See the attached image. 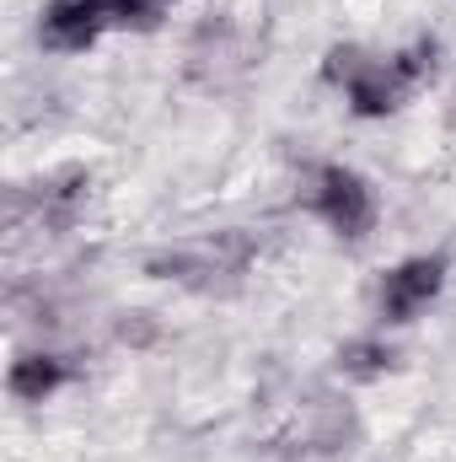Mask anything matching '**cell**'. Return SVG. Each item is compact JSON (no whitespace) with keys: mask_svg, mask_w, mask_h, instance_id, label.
<instances>
[{"mask_svg":"<svg viewBox=\"0 0 456 462\" xmlns=\"http://www.w3.org/2000/svg\"><path fill=\"white\" fill-rule=\"evenodd\" d=\"M323 76L339 87L343 103L360 118H387L414 97V81L397 70V60L392 54L381 60V54H370L360 43H333L328 60H323Z\"/></svg>","mask_w":456,"mask_h":462,"instance_id":"obj_1","label":"cell"},{"mask_svg":"<svg viewBox=\"0 0 456 462\" xmlns=\"http://www.w3.org/2000/svg\"><path fill=\"white\" fill-rule=\"evenodd\" d=\"M306 210L323 221V226L343 236V242H360L365 231L376 226V189L354 172V167H317L312 183H306Z\"/></svg>","mask_w":456,"mask_h":462,"instance_id":"obj_2","label":"cell"},{"mask_svg":"<svg viewBox=\"0 0 456 462\" xmlns=\"http://www.w3.org/2000/svg\"><path fill=\"white\" fill-rule=\"evenodd\" d=\"M441 285H446V258L419 253V258H403L397 269H387V280L376 291V307H381L387 323H414L441 296Z\"/></svg>","mask_w":456,"mask_h":462,"instance_id":"obj_3","label":"cell"},{"mask_svg":"<svg viewBox=\"0 0 456 462\" xmlns=\"http://www.w3.org/2000/svg\"><path fill=\"white\" fill-rule=\"evenodd\" d=\"M108 27H114V0H49L43 22H38V38L54 54H81Z\"/></svg>","mask_w":456,"mask_h":462,"instance_id":"obj_4","label":"cell"},{"mask_svg":"<svg viewBox=\"0 0 456 462\" xmlns=\"http://www.w3.org/2000/svg\"><path fill=\"white\" fill-rule=\"evenodd\" d=\"M87 194H92L87 167H65V172H54V178L38 189V216H43V226H70V221L87 210Z\"/></svg>","mask_w":456,"mask_h":462,"instance_id":"obj_5","label":"cell"},{"mask_svg":"<svg viewBox=\"0 0 456 462\" xmlns=\"http://www.w3.org/2000/svg\"><path fill=\"white\" fill-rule=\"evenodd\" d=\"M70 382V365L59 360V355H22V360H11V376H5V387H11V398H22V403H43L49 393H59Z\"/></svg>","mask_w":456,"mask_h":462,"instance_id":"obj_6","label":"cell"},{"mask_svg":"<svg viewBox=\"0 0 456 462\" xmlns=\"http://www.w3.org/2000/svg\"><path fill=\"white\" fill-rule=\"evenodd\" d=\"M392 345L387 339H349V345L339 349V371L349 376V382H376V376H387L392 371Z\"/></svg>","mask_w":456,"mask_h":462,"instance_id":"obj_7","label":"cell"},{"mask_svg":"<svg viewBox=\"0 0 456 462\" xmlns=\"http://www.w3.org/2000/svg\"><path fill=\"white\" fill-rule=\"evenodd\" d=\"M172 11V0H114V27H156Z\"/></svg>","mask_w":456,"mask_h":462,"instance_id":"obj_8","label":"cell"}]
</instances>
